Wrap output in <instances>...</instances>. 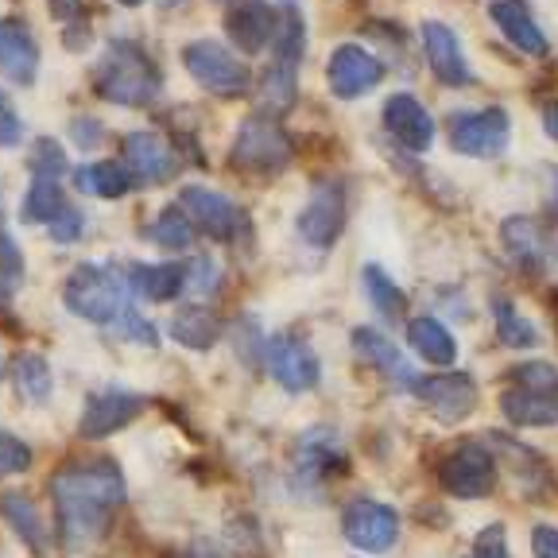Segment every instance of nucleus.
I'll return each instance as SVG.
<instances>
[{
  "instance_id": "4c0bfd02",
  "label": "nucleus",
  "mask_w": 558,
  "mask_h": 558,
  "mask_svg": "<svg viewBox=\"0 0 558 558\" xmlns=\"http://www.w3.org/2000/svg\"><path fill=\"white\" fill-rule=\"evenodd\" d=\"M508 384H515V388H527V392L558 396V368L547 365V361H527V365L508 368Z\"/></svg>"
},
{
  "instance_id": "37998d69",
  "label": "nucleus",
  "mask_w": 558,
  "mask_h": 558,
  "mask_svg": "<svg viewBox=\"0 0 558 558\" xmlns=\"http://www.w3.org/2000/svg\"><path fill=\"white\" fill-rule=\"evenodd\" d=\"M218 279H221V268L209 260V256H198L194 264H186V291H191V295L218 291Z\"/></svg>"
},
{
  "instance_id": "9b49d317",
  "label": "nucleus",
  "mask_w": 558,
  "mask_h": 558,
  "mask_svg": "<svg viewBox=\"0 0 558 558\" xmlns=\"http://www.w3.org/2000/svg\"><path fill=\"white\" fill-rule=\"evenodd\" d=\"M179 206H183V214L191 218V226L202 229L206 236H214V241H236L244 229L241 206L229 202L226 194L209 191V186H186V191L179 194Z\"/></svg>"
},
{
  "instance_id": "603ef678",
  "label": "nucleus",
  "mask_w": 558,
  "mask_h": 558,
  "mask_svg": "<svg viewBox=\"0 0 558 558\" xmlns=\"http://www.w3.org/2000/svg\"><path fill=\"white\" fill-rule=\"evenodd\" d=\"M117 4H129V9H136V4H144V0H117Z\"/></svg>"
},
{
  "instance_id": "2eb2a0df",
  "label": "nucleus",
  "mask_w": 558,
  "mask_h": 558,
  "mask_svg": "<svg viewBox=\"0 0 558 558\" xmlns=\"http://www.w3.org/2000/svg\"><path fill=\"white\" fill-rule=\"evenodd\" d=\"M384 78V62L376 54H368L365 47H338L330 54V66H326V82H330V94L341 101H353V97L368 94L373 86H380Z\"/></svg>"
},
{
  "instance_id": "09e8293b",
  "label": "nucleus",
  "mask_w": 558,
  "mask_h": 558,
  "mask_svg": "<svg viewBox=\"0 0 558 558\" xmlns=\"http://www.w3.org/2000/svg\"><path fill=\"white\" fill-rule=\"evenodd\" d=\"M51 16L62 24H82L86 9H82V0H51Z\"/></svg>"
},
{
  "instance_id": "b1692460",
  "label": "nucleus",
  "mask_w": 558,
  "mask_h": 558,
  "mask_svg": "<svg viewBox=\"0 0 558 558\" xmlns=\"http://www.w3.org/2000/svg\"><path fill=\"white\" fill-rule=\"evenodd\" d=\"M493 458H497V470H508L520 488V497H539L547 488V465L535 458L527 446H520L515 438L508 435H493Z\"/></svg>"
},
{
  "instance_id": "c85d7f7f",
  "label": "nucleus",
  "mask_w": 558,
  "mask_h": 558,
  "mask_svg": "<svg viewBox=\"0 0 558 558\" xmlns=\"http://www.w3.org/2000/svg\"><path fill=\"white\" fill-rule=\"evenodd\" d=\"M361 283H365V299L373 303V311L380 314L384 323H403V314H408V295H403V288L380 268V264H365Z\"/></svg>"
},
{
  "instance_id": "cd10ccee",
  "label": "nucleus",
  "mask_w": 558,
  "mask_h": 558,
  "mask_svg": "<svg viewBox=\"0 0 558 558\" xmlns=\"http://www.w3.org/2000/svg\"><path fill=\"white\" fill-rule=\"evenodd\" d=\"M408 345L430 365H453L458 357V341L438 318H411L408 323Z\"/></svg>"
},
{
  "instance_id": "e433bc0d",
  "label": "nucleus",
  "mask_w": 558,
  "mask_h": 558,
  "mask_svg": "<svg viewBox=\"0 0 558 558\" xmlns=\"http://www.w3.org/2000/svg\"><path fill=\"white\" fill-rule=\"evenodd\" d=\"M20 288H24V253H20V244L0 229V306L12 303Z\"/></svg>"
},
{
  "instance_id": "6e6552de",
  "label": "nucleus",
  "mask_w": 558,
  "mask_h": 558,
  "mask_svg": "<svg viewBox=\"0 0 558 558\" xmlns=\"http://www.w3.org/2000/svg\"><path fill=\"white\" fill-rule=\"evenodd\" d=\"M411 392H415L418 403H423V408H427L438 423H446V427H458V423H465V418L477 411V400H481L477 380H473L470 373L418 376Z\"/></svg>"
},
{
  "instance_id": "393cba45",
  "label": "nucleus",
  "mask_w": 558,
  "mask_h": 558,
  "mask_svg": "<svg viewBox=\"0 0 558 558\" xmlns=\"http://www.w3.org/2000/svg\"><path fill=\"white\" fill-rule=\"evenodd\" d=\"M488 16H493V24L505 32L508 44L520 47L523 54H532V59H543V54H547V35H543V27L527 16V9H523L520 0H493V4H488Z\"/></svg>"
},
{
  "instance_id": "de8ad7c7",
  "label": "nucleus",
  "mask_w": 558,
  "mask_h": 558,
  "mask_svg": "<svg viewBox=\"0 0 558 558\" xmlns=\"http://www.w3.org/2000/svg\"><path fill=\"white\" fill-rule=\"evenodd\" d=\"M532 550H535V558H558V527L539 523L532 532Z\"/></svg>"
},
{
  "instance_id": "1a4fd4ad",
  "label": "nucleus",
  "mask_w": 558,
  "mask_h": 558,
  "mask_svg": "<svg viewBox=\"0 0 558 558\" xmlns=\"http://www.w3.org/2000/svg\"><path fill=\"white\" fill-rule=\"evenodd\" d=\"M512 140V121L500 105L477 109V113H458L450 121V148L470 159H493L508 148Z\"/></svg>"
},
{
  "instance_id": "a18cd8bd",
  "label": "nucleus",
  "mask_w": 558,
  "mask_h": 558,
  "mask_svg": "<svg viewBox=\"0 0 558 558\" xmlns=\"http://www.w3.org/2000/svg\"><path fill=\"white\" fill-rule=\"evenodd\" d=\"M20 140H24V121H20L9 97L0 94V148H16Z\"/></svg>"
},
{
  "instance_id": "7c9ffc66",
  "label": "nucleus",
  "mask_w": 558,
  "mask_h": 558,
  "mask_svg": "<svg viewBox=\"0 0 558 558\" xmlns=\"http://www.w3.org/2000/svg\"><path fill=\"white\" fill-rule=\"evenodd\" d=\"M218 333H221L218 314H209L206 306H183V311L174 314V323H171V338L179 341V345L194 349V353H206V349H214Z\"/></svg>"
},
{
  "instance_id": "ddd939ff",
  "label": "nucleus",
  "mask_w": 558,
  "mask_h": 558,
  "mask_svg": "<svg viewBox=\"0 0 558 558\" xmlns=\"http://www.w3.org/2000/svg\"><path fill=\"white\" fill-rule=\"evenodd\" d=\"M349 458L341 435L330 427H314L295 446V481L299 485H323V481L345 473Z\"/></svg>"
},
{
  "instance_id": "39448f33",
  "label": "nucleus",
  "mask_w": 558,
  "mask_h": 558,
  "mask_svg": "<svg viewBox=\"0 0 558 558\" xmlns=\"http://www.w3.org/2000/svg\"><path fill=\"white\" fill-rule=\"evenodd\" d=\"M229 159L244 174H276L291 167L295 144H291L288 132L279 129V121H271L268 113H256L241 124L233 148H229Z\"/></svg>"
},
{
  "instance_id": "58836bf2",
  "label": "nucleus",
  "mask_w": 558,
  "mask_h": 558,
  "mask_svg": "<svg viewBox=\"0 0 558 558\" xmlns=\"http://www.w3.org/2000/svg\"><path fill=\"white\" fill-rule=\"evenodd\" d=\"M27 167H32V174H39V179H59V174L66 171V151H62L59 140L39 136V140H32Z\"/></svg>"
},
{
  "instance_id": "20e7f679",
  "label": "nucleus",
  "mask_w": 558,
  "mask_h": 558,
  "mask_svg": "<svg viewBox=\"0 0 558 558\" xmlns=\"http://www.w3.org/2000/svg\"><path fill=\"white\" fill-rule=\"evenodd\" d=\"M129 283L105 264H78L62 283V303L70 314H78L82 323L109 326L124 311Z\"/></svg>"
},
{
  "instance_id": "6ab92c4d",
  "label": "nucleus",
  "mask_w": 558,
  "mask_h": 558,
  "mask_svg": "<svg viewBox=\"0 0 558 558\" xmlns=\"http://www.w3.org/2000/svg\"><path fill=\"white\" fill-rule=\"evenodd\" d=\"M279 24V9L268 0H236L226 16V35L233 39L236 51L244 54H260L271 44Z\"/></svg>"
},
{
  "instance_id": "c756f323",
  "label": "nucleus",
  "mask_w": 558,
  "mask_h": 558,
  "mask_svg": "<svg viewBox=\"0 0 558 558\" xmlns=\"http://www.w3.org/2000/svg\"><path fill=\"white\" fill-rule=\"evenodd\" d=\"M74 183H78V191L94 194V198H124L132 191V174L117 159H94V163L74 171Z\"/></svg>"
},
{
  "instance_id": "bb28decb",
  "label": "nucleus",
  "mask_w": 558,
  "mask_h": 558,
  "mask_svg": "<svg viewBox=\"0 0 558 558\" xmlns=\"http://www.w3.org/2000/svg\"><path fill=\"white\" fill-rule=\"evenodd\" d=\"M500 411H505L508 423L515 427H555L558 423V396L527 392V388H515L508 384L500 392Z\"/></svg>"
},
{
  "instance_id": "3c124183",
  "label": "nucleus",
  "mask_w": 558,
  "mask_h": 558,
  "mask_svg": "<svg viewBox=\"0 0 558 558\" xmlns=\"http://www.w3.org/2000/svg\"><path fill=\"white\" fill-rule=\"evenodd\" d=\"M550 179V202H555V214H558V171H547Z\"/></svg>"
},
{
  "instance_id": "423d86ee",
  "label": "nucleus",
  "mask_w": 558,
  "mask_h": 558,
  "mask_svg": "<svg viewBox=\"0 0 558 558\" xmlns=\"http://www.w3.org/2000/svg\"><path fill=\"white\" fill-rule=\"evenodd\" d=\"M183 66L206 94L229 97V101L248 94V82H253L248 78V66L229 47H221L218 39H194V44H186Z\"/></svg>"
},
{
  "instance_id": "a211bd4d",
  "label": "nucleus",
  "mask_w": 558,
  "mask_h": 558,
  "mask_svg": "<svg viewBox=\"0 0 558 558\" xmlns=\"http://www.w3.org/2000/svg\"><path fill=\"white\" fill-rule=\"evenodd\" d=\"M124 167L140 183H167L179 174L183 159L156 132H132V136H124Z\"/></svg>"
},
{
  "instance_id": "f8f14e48",
  "label": "nucleus",
  "mask_w": 558,
  "mask_h": 558,
  "mask_svg": "<svg viewBox=\"0 0 558 558\" xmlns=\"http://www.w3.org/2000/svg\"><path fill=\"white\" fill-rule=\"evenodd\" d=\"M341 229H345V194H341L338 183H323L299 209V236L311 248L326 253V248H333Z\"/></svg>"
},
{
  "instance_id": "a19ab883",
  "label": "nucleus",
  "mask_w": 558,
  "mask_h": 558,
  "mask_svg": "<svg viewBox=\"0 0 558 558\" xmlns=\"http://www.w3.org/2000/svg\"><path fill=\"white\" fill-rule=\"evenodd\" d=\"M109 326H113L117 338H124V341H136V345H159V330H156V326H151L144 314L129 311V306H124V311L117 314Z\"/></svg>"
},
{
  "instance_id": "c9c22d12",
  "label": "nucleus",
  "mask_w": 558,
  "mask_h": 558,
  "mask_svg": "<svg viewBox=\"0 0 558 558\" xmlns=\"http://www.w3.org/2000/svg\"><path fill=\"white\" fill-rule=\"evenodd\" d=\"M148 236L159 244V248H171V253H183L194 244V226L191 218L183 214V206H167L159 209V218L151 221Z\"/></svg>"
},
{
  "instance_id": "dca6fc26",
  "label": "nucleus",
  "mask_w": 558,
  "mask_h": 558,
  "mask_svg": "<svg viewBox=\"0 0 558 558\" xmlns=\"http://www.w3.org/2000/svg\"><path fill=\"white\" fill-rule=\"evenodd\" d=\"M140 411H144V396H136V392H121V388L94 392L78 418V435L89 438V442H94V438H109L129 427Z\"/></svg>"
},
{
  "instance_id": "2f4dec72",
  "label": "nucleus",
  "mask_w": 558,
  "mask_h": 558,
  "mask_svg": "<svg viewBox=\"0 0 558 558\" xmlns=\"http://www.w3.org/2000/svg\"><path fill=\"white\" fill-rule=\"evenodd\" d=\"M12 384H16L20 400H27V403L51 400L54 376H51V365H47L44 353H20L16 365H12Z\"/></svg>"
},
{
  "instance_id": "79ce46f5",
  "label": "nucleus",
  "mask_w": 558,
  "mask_h": 558,
  "mask_svg": "<svg viewBox=\"0 0 558 558\" xmlns=\"http://www.w3.org/2000/svg\"><path fill=\"white\" fill-rule=\"evenodd\" d=\"M465 558H512L505 527H500V523H488V527H481L477 539H473V550Z\"/></svg>"
},
{
  "instance_id": "9d476101",
  "label": "nucleus",
  "mask_w": 558,
  "mask_h": 558,
  "mask_svg": "<svg viewBox=\"0 0 558 558\" xmlns=\"http://www.w3.org/2000/svg\"><path fill=\"white\" fill-rule=\"evenodd\" d=\"M341 535L365 555H384L400 539V512L380 500H349L341 512Z\"/></svg>"
},
{
  "instance_id": "8fccbe9b",
  "label": "nucleus",
  "mask_w": 558,
  "mask_h": 558,
  "mask_svg": "<svg viewBox=\"0 0 558 558\" xmlns=\"http://www.w3.org/2000/svg\"><path fill=\"white\" fill-rule=\"evenodd\" d=\"M543 129H547V136L558 144V101H547V105H543Z\"/></svg>"
},
{
  "instance_id": "f704fd0d",
  "label": "nucleus",
  "mask_w": 558,
  "mask_h": 558,
  "mask_svg": "<svg viewBox=\"0 0 558 558\" xmlns=\"http://www.w3.org/2000/svg\"><path fill=\"white\" fill-rule=\"evenodd\" d=\"M493 323H497L500 345H508V349H527V345H535V338H539L535 326L527 323V314L515 311V303L505 295L493 299Z\"/></svg>"
},
{
  "instance_id": "c03bdc74",
  "label": "nucleus",
  "mask_w": 558,
  "mask_h": 558,
  "mask_svg": "<svg viewBox=\"0 0 558 558\" xmlns=\"http://www.w3.org/2000/svg\"><path fill=\"white\" fill-rule=\"evenodd\" d=\"M47 229H51V236L59 244H70V241H78V236H82V229H86V218H82L74 206H62V214Z\"/></svg>"
},
{
  "instance_id": "49530a36",
  "label": "nucleus",
  "mask_w": 558,
  "mask_h": 558,
  "mask_svg": "<svg viewBox=\"0 0 558 558\" xmlns=\"http://www.w3.org/2000/svg\"><path fill=\"white\" fill-rule=\"evenodd\" d=\"M101 121H94V117H74V121H70V140H74V144H78V148H97V144H101Z\"/></svg>"
},
{
  "instance_id": "4468645a",
  "label": "nucleus",
  "mask_w": 558,
  "mask_h": 558,
  "mask_svg": "<svg viewBox=\"0 0 558 558\" xmlns=\"http://www.w3.org/2000/svg\"><path fill=\"white\" fill-rule=\"evenodd\" d=\"M500 241H505L508 256H512L523 271H550L558 260L555 236H550L535 218H523V214L505 218V226H500Z\"/></svg>"
},
{
  "instance_id": "412c9836",
  "label": "nucleus",
  "mask_w": 558,
  "mask_h": 558,
  "mask_svg": "<svg viewBox=\"0 0 558 558\" xmlns=\"http://www.w3.org/2000/svg\"><path fill=\"white\" fill-rule=\"evenodd\" d=\"M384 129L411 151H427L435 144V121H430V113L411 94L388 97V105H384Z\"/></svg>"
},
{
  "instance_id": "aec40b11",
  "label": "nucleus",
  "mask_w": 558,
  "mask_h": 558,
  "mask_svg": "<svg viewBox=\"0 0 558 558\" xmlns=\"http://www.w3.org/2000/svg\"><path fill=\"white\" fill-rule=\"evenodd\" d=\"M0 74L16 86H32L39 74V44L32 27L16 16L0 20Z\"/></svg>"
},
{
  "instance_id": "0eeeda50",
  "label": "nucleus",
  "mask_w": 558,
  "mask_h": 558,
  "mask_svg": "<svg viewBox=\"0 0 558 558\" xmlns=\"http://www.w3.org/2000/svg\"><path fill=\"white\" fill-rule=\"evenodd\" d=\"M438 485L458 500H481L497 488V458L485 442H458L438 462Z\"/></svg>"
},
{
  "instance_id": "f3484780",
  "label": "nucleus",
  "mask_w": 558,
  "mask_h": 558,
  "mask_svg": "<svg viewBox=\"0 0 558 558\" xmlns=\"http://www.w3.org/2000/svg\"><path fill=\"white\" fill-rule=\"evenodd\" d=\"M268 368L279 388H288V392H311L314 384H318V357H314L311 345H306L299 333H279V338H271Z\"/></svg>"
},
{
  "instance_id": "5701e85b",
  "label": "nucleus",
  "mask_w": 558,
  "mask_h": 558,
  "mask_svg": "<svg viewBox=\"0 0 558 558\" xmlns=\"http://www.w3.org/2000/svg\"><path fill=\"white\" fill-rule=\"evenodd\" d=\"M353 349H357L361 361H368L373 368H380L396 388H408V392L415 388V380H418L415 368L403 361L400 345H392L380 330H373V326H357V330H353Z\"/></svg>"
},
{
  "instance_id": "4be33fe9",
  "label": "nucleus",
  "mask_w": 558,
  "mask_h": 558,
  "mask_svg": "<svg viewBox=\"0 0 558 558\" xmlns=\"http://www.w3.org/2000/svg\"><path fill=\"white\" fill-rule=\"evenodd\" d=\"M423 47H427L430 70H435L438 82H446V86H470L473 70H470V62H465L462 44H458V35H453L450 27L438 24V20H427V24H423Z\"/></svg>"
},
{
  "instance_id": "7ed1b4c3",
  "label": "nucleus",
  "mask_w": 558,
  "mask_h": 558,
  "mask_svg": "<svg viewBox=\"0 0 558 558\" xmlns=\"http://www.w3.org/2000/svg\"><path fill=\"white\" fill-rule=\"evenodd\" d=\"M271 44H276V54H271V66L264 70L260 78V113L276 117V113H288L291 105H295L299 62H303L306 51V24H303V9H299L295 0L279 4V24L276 35H271Z\"/></svg>"
},
{
  "instance_id": "72a5a7b5",
  "label": "nucleus",
  "mask_w": 558,
  "mask_h": 558,
  "mask_svg": "<svg viewBox=\"0 0 558 558\" xmlns=\"http://www.w3.org/2000/svg\"><path fill=\"white\" fill-rule=\"evenodd\" d=\"M0 515L9 520V527L35 550V555H47V535H44V523H39V512L27 497L20 493H9V497H0Z\"/></svg>"
},
{
  "instance_id": "473e14b6",
  "label": "nucleus",
  "mask_w": 558,
  "mask_h": 558,
  "mask_svg": "<svg viewBox=\"0 0 558 558\" xmlns=\"http://www.w3.org/2000/svg\"><path fill=\"white\" fill-rule=\"evenodd\" d=\"M62 206H66V194H62L59 179H39V174H35L24 194V206H20V218H24L27 226H51L62 214Z\"/></svg>"
},
{
  "instance_id": "f257e3e1",
  "label": "nucleus",
  "mask_w": 558,
  "mask_h": 558,
  "mask_svg": "<svg viewBox=\"0 0 558 558\" xmlns=\"http://www.w3.org/2000/svg\"><path fill=\"white\" fill-rule=\"evenodd\" d=\"M59 539L70 555L97 547L113 523V512L124 505V473L109 458L70 462L51 481Z\"/></svg>"
},
{
  "instance_id": "a878e982",
  "label": "nucleus",
  "mask_w": 558,
  "mask_h": 558,
  "mask_svg": "<svg viewBox=\"0 0 558 558\" xmlns=\"http://www.w3.org/2000/svg\"><path fill=\"white\" fill-rule=\"evenodd\" d=\"M186 288V264H132L129 291L144 303H171Z\"/></svg>"
},
{
  "instance_id": "864d4df0",
  "label": "nucleus",
  "mask_w": 558,
  "mask_h": 558,
  "mask_svg": "<svg viewBox=\"0 0 558 558\" xmlns=\"http://www.w3.org/2000/svg\"><path fill=\"white\" fill-rule=\"evenodd\" d=\"M174 4H179V0H163V9H174Z\"/></svg>"
},
{
  "instance_id": "f03ea898",
  "label": "nucleus",
  "mask_w": 558,
  "mask_h": 558,
  "mask_svg": "<svg viewBox=\"0 0 558 558\" xmlns=\"http://www.w3.org/2000/svg\"><path fill=\"white\" fill-rule=\"evenodd\" d=\"M94 94L109 105H129V109H140V105H151L159 94V66L148 51L132 39H113L105 47V54L94 66Z\"/></svg>"
},
{
  "instance_id": "ea45409f",
  "label": "nucleus",
  "mask_w": 558,
  "mask_h": 558,
  "mask_svg": "<svg viewBox=\"0 0 558 558\" xmlns=\"http://www.w3.org/2000/svg\"><path fill=\"white\" fill-rule=\"evenodd\" d=\"M32 446L24 438H16L12 430H0V477H12V473L32 470Z\"/></svg>"
},
{
  "instance_id": "5fc2aeb1",
  "label": "nucleus",
  "mask_w": 558,
  "mask_h": 558,
  "mask_svg": "<svg viewBox=\"0 0 558 558\" xmlns=\"http://www.w3.org/2000/svg\"><path fill=\"white\" fill-rule=\"evenodd\" d=\"M0 376H4V353H0Z\"/></svg>"
}]
</instances>
